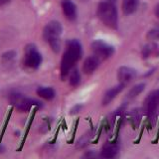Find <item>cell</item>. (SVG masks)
Segmentation results:
<instances>
[{
    "mask_svg": "<svg viewBox=\"0 0 159 159\" xmlns=\"http://www.w3.org/2000/svg\"><path fill=\"white\" fill-rule=\"evenodd\" d=\"M82 57V45L78 40H69L61 62V78L64 80L69 76L74 66Z\"/></svg>",
    "mask_w": 159,
    "mask_h": 159,
    "instance_id": "obj_1",
    "label": "cell"
},
{
    "mask_svg": "<svg viewBox=\"0 0 159 159\" xmlns=\"http://www.w3.org/2000/svg\"><path fill=\"white\" fill-rule=\"evenodd\" d=\"M98 16L107 27L111 29L117 28V9L116 0H102L98 6Z\"/></svg>",
    "mask_w": 159,
    "mask_h": 159,
    "instance_id": "obj_2",
    "label": "cell"
},
{
    "mask_svg": "<svg viewBox=\"0 0 159 159\" xmlns=\"http://www.w3.org/2000/svg\"><path fill=\"white\" fill-rule=\"evenodd\" d=\"M63 32V27L58 21L49 22L44 28L43 37L55 53H58L61 50V35Z\"/></svg>",
    "mask_w": 159,
    "mask_h": 159,
    "instance_id": "obj_3",
    "label": "cell"
},
{
    "mask_svg": "<svg viewBox=\"0 0 159 159\" xmlns=\"http://www.w3.org/2000/svg\"><path fill=\"white\" fill-rule=\"evenodd\" d=\"M10 102L16 107L19 111L26 112L29 111L32 107H42V103L36 99L29 98L24 97L23 94L18 93H13L10 96Z\"/></svg>",
    "mask_w": 159,
    "mask_h": 159,
    "instance_id": "obj_4",
    "label": "cell"
},
{
    "mask_svg": "<svg viewBox=\"0 0 159 159\" xmlns=\"http://www.w3.org/2000/svg\"><path fill=\"white\" fill-rule=\"evenodd\" d=\"M24 64L29 69L37 70L42 64V55L34 44H29L25 48Z\"/></svg>",
    "mask_w": 159,
    "mask_h": 159,
    "instance_id": "obj_5",
    "label": "cell"
},
{
    "mask_svg": "<svg viewBox=\"0 0 159 159\" xmlns=\"http://www.w3.org/2000/svg\"><path fill=\"white\" fill-rule=\"evenodd\" d=\"M92 51L93 55L98 57L99 60H106L111 57L114 53V48L102 40H96L92 43Z\"/></svg>",
    "mask_w": 159,
    "mask_h": 159,
    "instance_id": "obj_6",
    "label": "cell"
},
{
    "mask_svg": "<svg viewBox=\"0 0 159 159\" xmlns=\"http://www.w3.org/2000/svg\"><path fill=\"white\" fill-rule=\"evenodd\" d=\"M159 107V89L152 91L144 99V111L148 116H153Z\"/></svg>",
    "mask_w": 159,
    "mask_h": 159,
    "instance_id": "obj_7",
    "label": "cell"
},
{
    "mask_svg": "<svg viewBox=\"0 0 159 159\" xmlns=\"http://www.w3.org/2000/svg\"><path fill=\"white\" fill-rule=\"evenodd\" d=\"M136 77V71L130 67L123 66L120 67L117 71V79L119 81V84H122L126 86L131 81H133Z\"/></svg>",
    "mask_w": 159,
    "mask_h": 159,
    "instance_id": "obj_8",
    "label": "cell"
},
{
    "mask_svg": "<svg viewBox=\"0 0 159 159\" xmlns=\"http://www.w3.org/2000/svg\"><path fill=\"white\" fill-rule=\"evenodd\" d=\"M119 147L116 144V141H111V142H107L102 148L101 151V157L102 158H107V159H111L114 158L118 153Z\"/></svg>",
    "mask_w": 159,
    "mask_h": 159,
    "instance_id": "obj_9",
    "label": "cell"
},
{
    "mask_svg": "<svg viewBox=\"0 0 159 159\" xmlns=\"http://www.w3.org/2000/svg\"><path fill=\"white\" fill-rule=\"evenodd\" d=\"M62 8L67 19L74 21V20L77 18V7L72 0H63Z\"/></svg>",
    "mask_w": 159,
    "mask_h": 159,
    "instance_id": "obj_10",
    "label": "cell"
},
{
    "mask_svg": "<svg viewBox=\"0 0 159 159\" xmlns=\"http://www.w3.org/2000/svg\"><path fill=\"white\" fill-rule=\"evenodd\" d=\"M99 60L98 57H96L93 55V56H91L86 59V61L84 63V66H83V71L86 75H91L93 74L94 71L97 70V68L98 67L99 65Z\"/></svg>",
    "mask_w": 159,
    "mask_h": 159,
    "instance_id": "obj_11",
    "label": "cell"
},
{
    "mask_svg": "<svg viewBox=\"0 0 159 159\" xmlns=\"http://www.w3.org/2000/svg\"><path fill=\"white\" fill-rule=\"evenodd\" d=\"M123 88H124V84H117V86L109 89L103 96V98H102V104H103V106H107V104H108L111 101H113V99L116 98L117 94L122 91Z\"/></svg>",
    "mask_w": 159,
    "mask_h": 159,
    "instance_id": "obj_12",
    "label": "cell"
},
{
    "mask_svg": "<svg viewBox=\"0 0 159 159\" xmlns=\"http://www.w3.org/2000/svg\"><path fill=\"white\" fill-rule=\"evenodd\" d=\"M139 5V0H123L122 11L125 15L133 14L136 11Z\"/></svg>",
    "mask_w": 159,
    "mask_h": 159,
    "instance_id": "obj_13",
    "label": "cell"
},
{
    "mask_svg": "<svg viewBox=\"0 0 159 159\" xmlns=\"http://www.w3.org/2000/svg\"><path fill=\"white\" fill-rule=\"evenodd\" d=\"M37 94L44 99L51 101L56 96L55 89L51 87H39L37 89Z\"/></svg>",
    "mask_w": 159,
    "mask_h": 159,
    "instance_id": "obj_14",
    "label": "cell"
},
{
    "mask_svg": "<svg viewBox=\"0 0 159 159\" xmlns=\"http://www.w3.org/2000/svg\"><path fill=\"white\" fill-rule=\"evenodd\" d=\"M70 84L73 87H77L81 83V75H80L78 69H73L70 72V79H69Z\"/></svg>",
    "mask_w": 159,
    "mask_h": 159,
    "instance_id": "obj_15",
    "label": "cell"
},
{
    "mask_svg": "<svg viewBox=\"0 0 159 159\" xmlns=\"http://www.w3.org/2000/svg\"><path fill=\"white\" fill-rule=\"evenodd\" d=\"M144 88H145V84H138L136 86H134L127 93V98L129 99L135 98L139 93H141L143 92Z\"/></svg>",
    "mask_w": 159,
    "mask_h": 159,
    "instance_id": "obj_16",
    "label": "cell"
},
{
    "mask_svg": "<svg viewBox=\"0 0 159 159\" xmlns=\"http://www.w3.org/2000/svg\"><path fill=\"white\" fill-rule=\"evenodd\" d=\"M156 46L154 44H148V45H146L145 47L143 48V50H142V55H143V58L144 59H146V58H148L150 55L155 51V48Z\"/></svg>",
    "mask_w": 159,
    "mask_h": 159,
    "instance_id": "obj_17",
    "label": "cell"
},
{
    "mask_svg": "<svg viewBox=\"0 0 159 159\" xmlns=\"http://www.w3.org/2000/svg\"><path fill=\"white\" fill-rule=\"evenodd\" d=\"M15 57H16V53H15L14 51H8L6 53H4L2 55V61L3 63H10L12 62L13 60L15 59Z\"/></svg>",
    "mask_w": 159,
    "mask_h": 159,
    "instance_id": "obj_18",
    "label": "cell"
},
{
    "mask_svg": "<svg viewBox=\"0 0 159 159\" xmlns=\"http://www.w3.org/2000/svg\"><path fill=\"white\" fill-rule=\"evenodd\" d=\"M147 38L149 40H152V41H154V40H158L159 39V26L152 28L150 31L148 32Z\"/></svg>",
    "mask_w": 159,
    "mask_h": 159,
    "instance_id": "obj_19",
    "label": "cell"
},
{
    "mask_svg": "<svg viewBox=\"0 0 159 159\" xmlns=\"http://www.w3.org/2000/svg\"><path fill=\"white\" fill-rule=\"evenodd\" d=\"M83 107L82 104H77V106H75L72 109H71V113L72 114H76L77 112L80 111V109H81Z\"/></svg>",
    "mask_w": 159,
    "mask_h": 159,
    "instance_id": "obj_20",
    "label": "cell"
},
{
    "mask_svg": "<svg viewBox=\"0 0 159 159\" xmlns=\"http://www.w3.org/2000/svg\"><path fill=\"white\" fill-rule=\"evenodd\" d=\"M84 157H96L97 155H96V153H94V151H89V153L84 154Z\"/></svg>",
    "mask_w": 159,
    "mask_h": 159,
    "instance_id": "obj_21",
    "label": "cell"
},
{
    "mask_svg": "<svg viewBox=\"0 0 159 159\" xmlns=\"http://www.w3.org/2000/svg\"><path fill=\"white\" fill-rule=\"evenodd\" d=\"M10 1H11V0H0V6H2V5H6Z\"/></svg>",
    "mask_w": 159,
    "mask_h": 159,
    "instance_id": "obj_22",
    "label": "cell"
},
{
    "mask_svg": "<svg viewBox=\"0 0 159 159\" xmlns=\"http://www.w3.org/2000/svg\"><path fill=\"white\" fill-rule=\"evenodd\" d=\"M155 15L157 16V18L159 19V3L156 5V7H155Z\"/></svg>",
    "mask_w": 159,
    "mask_h": 159,
    "instance_id": "obj_23",
    "label": "cell"
}]
</instances>
